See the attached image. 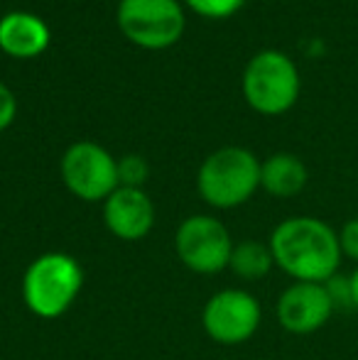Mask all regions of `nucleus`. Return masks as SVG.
Returning a JSON list of instances; mask_svg holds the SVG:
<instances>
[{"mask_svg": "<svg viewBox=\"0 0 358 360\" xmlns=\"http://www.w3.org/2000/svg\"><path fill=\"white\" fill-rule=\"evenodd\" d=\"M297 64L280 49H263L243 72V98L255 113L282 115L300 98Z\"/></svg>", "mask_w": 358, "mask_h": 360, "instance_id": "nucleus-4", "label": "nucleus"}, {"mask_svg": "<svg viewBox=\"0 0 358 360\" xmlns=\"http://www.w3.org/2000/svg\"><path fill=\"white\" fill-rule=\"evenodd\" d=\"M351 297H354V309L358 311V267L354 272H351Z\"/></svg>", "mask_w": 358, "mask_h": 360, "instance_id": "nucleus-19", "label": "nucleus"}, {"mask_svg": "<svg viewBox=\"0 0 358 360\" xmlns=\"http://www.w3.org/2000/svg\"><path fill=\"white\" fill-rule=\"evenodd\" d=\"M196 189L214 209L243 206L260 189V160L245 147H221L199 167Z\"/></svg>", "mask_w": 358, "mask_h": 360, "instance_id": "nucleus-3", "label": "nucleus"}, {"mask_svg": "<svg viewBox=\"0 0 358 360\" xmlns=\"http://www.w3.org/2000/svg\"><path fill=\"white\" fill-rule=\"evenodd\" d=\"M275 265L295 282L326 280L341 270L339 231L317 216H290L280 221L268 240Z\"/></svg>", "mask_w": 358, "mask_h": 360, "instance_id": "nucleus-1", "label": "nucleus"}, {"mask_svg": "<svg viewBox=\"0 0 358 360\" xmlns=\"http://www.w3.org/2000/svg\"><path fill=\"white\" fill-rule=\"evenodd\" d=\"M326 292L331 297V304L334 309H354V297H351V277L336 272L331 280L324 282Z\"/></svg>", "mask_w": 358, "mask_h": 360, "instance_id": "nucleus-16", "label": "nucleus"}, {"mask_svg": "<svg viewBox=\"0 0 358 360\" xmlns=\"http://www.w3.org/2000/svg\"><path fill=\"white\" fill-rule=\"evenodd\" d=\"M174 252L186 270L196 275H216L229 267L234 238L219 218L196 214L179 223L174 233Z\"/></svg>", "mask_w": 358, "mask_h": 360, "instance_id": "nucleus-5", "label": "nucleus"}, {"mask_svg": "<svg viewBox=\"0 0 358 360\" xmlns=\"http://www.w3.org/2000/svg\"><path fill=\"white\" fill-rule=\"evenodd\" d=\"M64 186L82 201H106L118 189V162L96 143H74L62 157Z\"/></svg>", "mask_w": 358, "mask_h": 360, "instance_id": "nucleus-8", "label": "nucleus"}, {"mask_svg": "<svg viewBox=\"0 0 358 360\" xmlns=\"http://www.w3.org/2000/svg\"><path fill=\"white\" fill-rule=\"evenodd\" d=\"M272 267H275V260H272V250H270L268 243L241 240L234 245L229 270L234 272L238 280L258 282V280H263V277L270 275Z\"/></svg>", "mask_w": 358, "mask_h": 360, "instance_id": "nucleus-13", "label": "nucleus"}, {"mask_svg": "<svg viewBox=\"0 0 358 360\" xmlns=\"http://www.w3.org/2000/svg\"><path fill=\"white\" fill-rule=\"evenodd\" d=\"M49 47V30L37 15L15 13L0 20V49L13 59H34Z\"/></svg>", "mask_w": 358, "mask_h": 360, "instance_id": "nucleus-11", "label": "nucleus"}, {"mask_svg": "<svg viewBox=\"0 0 358 360\" xmlns=\"http://www.w3.org/2000/svg\"><path fill=\"white\" fill-rule=\"evenodd\" d=\"M103 223L118 240H143L155 226V204L143 189L118 186L103 201Z\"/></svg>", "mask_w": 358, "mask_h": 360, "instance_id": "nucleus-10", "label": "nucleus"}, {"mask_svg": "<svg viewBox=\"0 0 358 360\" xmlns=\"http://www.w3.org/2000/svg\"><path fill=\"white\" fill-rule=\"evenodd\" d=\"M339 245H341V255L349 257L351 262H356L358 267V218H351V221H346L341 226Z\"/></svg>", "mask_w": 358, "mask_h": 360, "instance_id": "nucleus-17", "label": "nucleus"}, {"mask_svg": "<svg viewBox=\"0 0 358 360\" xmlns=\"http://www.w3.org/2000/svg\"><path fill=\"white\" fill-rule=\"evenodd\" d=\"M15 115H18V98L8 86L0 81V133L13 125Z\"/></svg>", "mask_w": 358, "mask_h": 360, "instance_id": "nucleus-18", "label": "nucleus"}, {"mask_svg": "<svg viewBox=\"0 0 358 360\" xmlns=\"http://www.w3.org/2000/svg\"><path fill=\"white\" fill-rule=\"evenodd\" d=\"M307 179H309L307 165L290 152H277L260 162V189L277 199L297 196L307 186Z\"/></svg>", "mask_w": 358, "mask_h": 360, "instance_id": "nucleus-12", "label": "nucleus"}, {"mask_svg": "<svg viewBox=\"0 0 358 360\" xmlns=\"http://www.w3.org/2000/svg\"><path fill=\"white\" fill-rule=\"evenodd\" d=\"M84 287V267L69 252H42L23 275V302L37 319H59Z\"/></svg>", "mask_w": 358, "mask_h": 360, "instance_id": "nucleus-2", "label": "nucleus"}, {"mask_svg": "<svg viewBox=\"0 0 358 360\" xmlns=\"http://www.w3.org/2000/svg\"><path fill=\"white\" fill-rule=\"evenodd\" d=\"M334 311L326 287L317 282H292L275 304L277 323L292 336L317 333L329 323Z\"/></svg>", "mask_w": 358, "mask_h": 360, "instance_id": "nucleus-9", "label": "nucleus"}, {"mask_svg": "<svg viewBox=\"0 0 358 360\" xmlns=\"http://www.w3.org/2000/svg\"><path fill=\"white\" fill-rule=\"evenodd\" d=\"M263 323V307L250 292L229 287L209 297L201 311L206 336L219 346H241L258 333Z\"/></svg>", "mask_w": 358, "mask_h": 360, "instance_id": "nucleus-7", "label": "nucleus"}, {"mask_svg": "<svg viewBox=\"0 0 358 360\" xmlns=\"http://www.w3.org/2000/svg\"><path fill=\"white\" fill-rule=\"evenodd\" d=\"M118 27L143 49H167L184 32V13L177 0H120Z\"/></svg>", "mask_w": 358, "mask_h": 360, "instance_id": "nucleus-6", "label": "nucleus"}, {"mask_svg": "<svg viewBox=\"0 0 358 360\" xmlns=\"http://www.w3.org/2000/svg\"><path fill=\"white\" fill-rule=\"evenodd\" d=\"M150 176V167L145 157L125 155L118 160V184L130 186V189H143V184Z\"/></svg>", "mask_w": 358, "mask_h": 360, "instance_id": "nucleus-14", "label": "nucleus"}, {"mask_svg": "<svg viewBox=\"0 0 358 360\" xmlns=\"http://www.w3.org/2000/svg\"><path fill=\"white\" fill-rule=\"evenodd\" d=\"M245 0H186L191 10L201 18H214V20H221V18H231L234 13H238L243 8Z\"/></svg>", "mask_w": 358, "mask_h": 360, "instance_id": "nucleus-15", "label": "nucleus"}]
</instances>
